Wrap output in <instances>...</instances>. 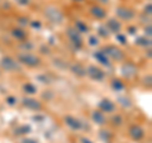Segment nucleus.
Wrapping results in <instances>:
<instances>
[{"label":"nucleus","mask_w":152,"mask_h":143,"mask_svg":"<svg viewBox=\"0 0 152 143\" xmlns=\"http://www.w3.org/2000/svg\"><path fill=\"white\" fill-rule=\"evenodd\" d=\"M45 15L48 18V20H51L52 23H56V24H61L62 20H64V14L61 13L57 8H53V7L46 8Z\"/></svg>","instance_id":"f257e3e1"},{"label":"nucleus","mask_w":152,"mask_h":143,"mask_svg":"<svg viewBox=\"0 0 152 143\" xmlns=\"http://www.w3.org/2000/svg\"><path fill=\"white\" fill-rule=\"evenodd\" d=\"M18 60L20 61L22 63L29 66V67H34V66L39 65V58L36 57L34 55H31V53H22V55H19Z\"/></svg>","instance_id":"f03ea898"},{"label":"nucleus","mask_w":152,"mask_h":143,"mask_svg":"<svg viewBox=\"0 0 152 143\" xmlns=\"http://www.w3.org/2000/svg\"><path fill=\"white\" fill-rule=\"evenodd\" d=\"M104 53L105 55H109L112 57L113 60H117V61H122L123 58H124V53H123V51L117 48V47L114 46H109L107 47V48H104Z\"/></svg>","instance_id":"7ed1b4c3"},{"label":"nucleus","mask_w":152,"mask_h":143,"mask_svg":"<svg viewBox=\"0 0 152 143\" xmlns=\"http://www.w3.org/2000/svg\"><path fill=\"white\" fill-rule=\"evenodd\" d=\"M1 67L5 70V71H15V70H19V65L17 63V61H14L10 57H4L1 60Z\"/></svg>","instance_id":"20e7f679"},{"label":"nucleus","mask_w":152,"mask_h":143,"mask_svg":"<svg viewBox=\"0 0 152 143\" xmlns=\"http://www.w3.org/2000/svg\"><path fill=\"white\" fill-rule=\"evenodd\" d=\"M86 72H88V75L93 80H96V81H102L104 79V76H105L103 71L100 69H98L96 66H89L88 70H86Z\"/></svg>","instance_id":"39448f33"},{"label":"nucleus","mask_w":152,"mask_h":143,"mask_svg":"<svg viewBox=\"0 0 152 143\" xmlns=\"http://www.w3.org/2000/svg\"><path fill=\"white\" fill-rule=\"evenodd\" d=\"M67 36H69V38H70V41L76 46V48H80V47L83 46L81 37H80L79 32L76 31V29H71V28H70V29L67 31Z\"/></svg>","instance_id":"423d86ee"},{"label":"nucleus","mask_w":152,"mask_h":143,"mask_svg":"<svg viewBox=\"0 0 152 143\" xmlns=\"http://www.w3.org/2000/svg\"><path fill=\"white\" fill-rule=\"evenodd\" d=\"M117 15H118V18L123 19V20H131V19L134 17V13H133V10H131V9L121 7L117 9Z\"/></svg>","instance_id":"0eeeda50"},{"label":"nucleus","mask_w":152,"mask_h":143,"mask_svg":"<svg viewBox=\"0 0 152 143\" xmlns=\"http://www.w3.org/2000/svg\"><path fill=\"white\" fill-rule=\"evenodd\" d=\"M23 105L28 109H32V110H39L42 108V104L36 99L32 98H24L23 99Z\"/></svg>","instance_id":"6e6552de"},{"label":"nucleus","mask_w":152,"mask_h":143,"mask_svg":"<svg viewBox=\"0 0 152 143\" xmlns=\"http://www.w3.org/2000/svg\"><path fill=\"white\" fill-rule=\"evenodd\" d=\"M129 136L133 138V139L140 141V139H142V138H143L145 132H143V129H142L141 127H138V125H132V127L129 128Z\"/></svg>","instance_id":"1a4fd4ad"},{"label":"nucleus","mask_w":152,"mask_h":143,"mask_svg":"<svg viewBox=\"0 0 152 143\" xmlns=\"http://www.w3.org/2000/svg\"><path fill=\"white\" fill-rule=\"evenodd\" d=\"M65 122H66V124H67L70 128H72V129H80V128L83 127L81 122H80L79 119H76L74 117H70V115H67L65 118Z\"/></svg>","instance_id":"9d476101"},{"label":"nucleus","mask_w":152,"mask_h":143,"mask_svg":"<svg viewBox=\"0 0 152 143\" xmlns=\"http://www.w3.org/2000/svg\"><path fill=\"white\" fill-rule=\"evenodd\" d=\"M99 108L102 109L103 112H107V113H112L114 109H115V105L110 101V100H108V99H104L102 100L100 103H99Z\"/></svg>","instance_id":"9b49d317"},{"label":"nucleus","mask_w":152,"mask_h":143,"mask_svg":"<svg viewBox=\"0 0 152 143\" xmlns=\"http://www.w3.org/2000/svg\"><path fill=\"white\" fill-rule=\"evenodd\" d=\"M123 75L127 76V77H132V76H134L136 72H137V69H136V66L134 65H132V63H124V66H123Z\"/></svg>","instance_id":"f8f14e48"},{"label":"nucleus","mask_w":152,"mask_h":143,"mask_svg":"<svg viewBox=\"0 0 152 143\" xmlns=\"http://www.w3.org/2000/svg\"><path fill=\"white\" fill-rule=\"evenodd\" d=\"M108 31L109 32H114V33H118L121 31V23L115 20V19H109V20L107 22V26Z\"/></svg>","instance_id":"ddd939ff"},{"label":"nucleus","mask_w":152,"mask_h":143,"mask_svg":"<svg viewBox=\"0 0 152 143\" xmlns=\"http://www.w3.org/2000/svg\"><path fill=\"white\" fill-rule=\"evenodd\" d=\"M94 57H95V58H96L100 63H103V65H105V66H109V65H110V62H109V60H108L107 55L104 53V51H103V50H102V51L95 52V53H94Z\"/></svg>","instance_id":"4468645a"},{"label":"nucleus","mask_w":152,"mask_h":143,"mask_svg":"<svg viewBox=\"0 0 152 143\" xmlns=\"http://www.w3.org/2000/svg\"><path fill=\"white\" fill-rule=\"evenodd\" d=\"M91 14L98 19L105 18V10H104L103 8H100V7H93L91 8Z\"/></svg>","instance_id":"2eb2a0df"},{"label":"nucleus","mask_w":152,"mask_h":143,"mask_svg":"<svg viewBox=\"0 0 152 143\" xmlns=\"http://www.w3.org/2000/svg\"><path fill=\"white\" fill-rule=\"evenodd\" d=\"M91 117H93V120L95 123H98V124H104L105 123V117H104V114L102 112H94Z\"/></svg>","instance_id":"dca6fc26"},{"label":"nucleus","mask_w":152,"mask_h":143,"mask_svg":"<svg viewBox=\"0 0 152 143\" xmlns=\"http://www.w3.org/2000/svg\"><path fill=\"white\" fill-rule=\"evenodd\" d=\"M71 70H72V72L77 76H85V74H86V70H85L80 63L74 65L72 67H71Z\"/></svg>","instance_id":"f3484780"},{"label":"nucleus","mask_w":152,"mask_h":143,"mask_svg":"<svg viewBox=\"0 0 152 143\" xmlns=\"http://www.w3.org/2000/svg\"><path fill=\"white\" fill-rule=\"evenodd\" d=\"M12 34L17 39H20V41L26 39V32L23 31V29H19V28H15V29H13Z\"/></svg>","instance_id":"a211bd4d"},{"label":"nucleus","mask_w":152,"mask_h":143,"mask_svg":"<svg viewBox=\"0 0 152 143\" xmlns=\"http://www.w3.org/2000/svg\"><path fill=\"white\" fill-rule=\"evenodd\" d=\"M136 45L143 46V47L151 46V39H150V38H146V37H138V38L136 39Z\"/></svg>","instance_id":"6ab92c4d"},{"label":"nucleus","mask_w":152,"mask_h":143,"mask_svg":"<svg viewBox=\"0 0 152 143\" xmlns=\"http://www.w3.org/2000/svg\"><path fill=\"white\" fill-rule=\"evenodd\" d=\"M75 27H76V31L77 32H81V33H85L88 32V26L85 24V23H83L81 20H77L75 23Z\"/></svg>","instance_id":"aec40b11"},{"label":"nucleus","mask_w":152,"mask_h":143,"mask_svg":"<svg viewBox=\"0 0 152 143\" xmlns=\"http://www.w3.org/2000/svg\"><path fill=\"white\" fill-rule=\"evenodd\" d=\"M112 86H113L114 90H117V91H121V90L124 89V84H123L121 80H113Z\"/></svg>","instance_id":"412c9836"},{"label":"nucleus","mask_w":152,"mask_h":143,"mask_svg":"<svg viewBox=\"0 0 152 143\" xmlns=\"http://www.w3.org/2000/svg\"><path fill=\"white\" fill-rule=\"evenodd\" d=\"M31 132V127L29 125H22L15 129L17 134H26V133H29Z\"/></svg>","instance_id":"4be33fe9"},{"label":"nucleus","mask_w":152,"mask_h":143,"mask_svg":"<svg viewBox=\"0 0 152 143\" xmlns=\"http://www.w3.org/2000/svg\"><path fill=\"white\" fill-rule=\"evenodd\" d=\"M23 89H24V91L28 93V94H34L37 91V88L32 84H26L24 86H23Z\"/></svg>","instance_id":"5701e85b"},{"label":"nucleus","mask_w":152,"mask_h":143,"mask_svg":"<svg viewBox=\"0 0 152 143\" xmlns=\"http://www.w3.org/2000/svg\"><path fill=\"white\" fill-rule=\"evenodd\" d=\"M98 33L100 34L103 38H108L109 37V32H108V28L107 27H99V29H98Z\"/></svg>","instance_id":"b1692460"},{"label":"nucleus","mask_w":152,"mask_h":143,"mask_svg":"<svg viewBox=\"0 0 152 143\" xmlns=\"http://www.w3.org/2000/svg\"><path fill=\"white\" fill-rule=\"evenodd\" d=\"M118 100H119V103L122 104L123 107H131V101L126 98H118Z\"/></svg>","instance_id":"393cba45"},{"label":"nucleus","mask_w":152,"mask_h":143,"mask_svg":"<svg viewBox=\"0 0 152 143\" xmlns=\"http://www.w3.org/2000/svg\"><path fill=\"white\" fill-rule=\"evenodd\" d=\"M89 43L91 45V46H96V45H98V38L94 37V36H91V37L89 38Z\"/></svg>","instance_id":"a878e982"},{"label":"nucleus","mask_w":152,"mask_h":143,"mask_svg":"<svg viewBox=\"0 0 152 143\" xmlns=\"http://www.w3.org/2000/svg\"><path fill=\"white\" fill-rule=\"evenodd\" d=\"M117 39L119 41L122 45H126V43H127V41H126V37L123 36V34H118V36H117Z\"/></svg>","instance_id":"bb28decb"},{"label":"nucleus","mask_w":152,"mask_h":143,"mask_svg":"<svg viewBox=\"0 0 152 143\" xmlns=\"http://www.w3.org/2000/svg\"><path fill=\"white\" fill-rule=\"evenodd\" d=\"M7 101H8V104H9V105H14V104L17 103V99L14 98V96H8Z\"/></svg>","instance_id":"cd10ccee"},{"label":"nucleus","mask_w":152,"mask_h":143,"mask_svg":"<svg viewBox=\"0 0 152 143\" xmlns=\"http://www.w3.org/2000/svg\"><path fill=\"white\" fill-rule=\"evenodd\" d=\"M113 120H114V124H121V123H122V118L121 117H114Z\"/></svg>","instance_id":"c85d7f7f"},{"label":"nucleus","mask_w":152,"mask_h":143,"mask_svg":"<svg viewBox=\"0 0 152 143\" xmlns=\"http://www.w3.org/2000/svg\"><path fill=\"white\" fill-rule=\"evenodd\" d=\"M22 143H37L36 139H31V138H26V139H23Z\"/></svg>","instance_id":"c756f323"},{"label":"nucleus","mask_w":152,"mask_h":143,"mask_svg":"<svg viewBox=\"0 0 152 143\" xmlns=\"http://www.w3.org/2000/svg\"><path fill=\"white\" fill-rule=\"evenodd\" d=\"M38 80H42V82H50L47 76H38Z\"/></svg>","instance_id":"7c9ffc66"},{"label":"nucleus","mask_w":152,"mask_h":143,"mask_svg":"<svg viewBox=\"0 0 152 143\" xmlns=\"http://www.w3.org/2000/svg\"><path fill=\"white\" fill-rule=\"evenodd\" d=\"M151 9H152V5H151V4H148V5H146V8H145V12L146 13H148V14H151Z\"/></svg>","instance_id":"2f4dec72"},{"label":"nucleus","mask_w":152,"mask_h":143,"mask_svg":"<svg viewBox=\"0 0 152 143\" xmlns=\"http://www.w3.org/2000/svg\"><path fill=\"white\" fill-rule=\"evenodd\" d=\"M32 27H34V28H41V23H39V22H32Z\"/></svg>","instance_id":"473e14b6"},{"label":"nucleus","mask_w":152,"mask_h":143,"mask_svg":"<svg viewBox=\"0 0 152 143\" xmlns=\"http://www.w3.org/2000/svg\"><path fill=\"white\" fill-rule=\"evenodd\" d=\"M19 4H22V5H27L28 3H29V0H17Z\"/></svg>","instance_id":"72a5a7b5"},{"label":"nucleus","mask_w":152,"mask_h":143,"mask_svg":"<svg viewBox=\"0 0 152 143\" xmlns=\"http://www.w3.org/2000/svg\"><path fill=\"white\" fill-rule=\"evenodd\" d=\"M146 34H148V37H151V26L146 28Z\"/></svg>","instance_id":"f704fd0d"},{"label":"nucleus","mask_w":152,"mask_h":143,"mask_svg":"<svg viewBox=\"0 0 152 143\" xmlns=\"http://www.w3.org/2000/svg\"><path fill=\"white\" fill-rule=\"evenodd\" d=\"M81 142H83V143H93V142L90 141V139H88V138H83Z\"/></svg>","instance_id":"c9c22d12"},{"label":"nucleus","mask_w":152,"mask_h":143,"mask_svg":"<svg viewBox=\"0 0 152 143\" xmlns=\"http://www.w3.org/2000/svg\"><path fill=\"white\" fill-rule=\"evenodd\" d=\"M20 23H22V24H27V23H28V22H27V19H24V18H22V19H20Z\"/></svg>","instance_id":"e433bc0d"},{"label":"nucleus","mask_w":152,"mask_h":143,"mask_svg":"<svg viewBox=\"0 0 152 143\" xmlns=\"http://www.w3.org/2000/svg\"><path fill=\"white\" fill-rule=\"evenodd\" d=\"M129 33H131V34H133V33H134V28H133V27L129 28Z\"/></svg>","instance_id":"4c0bfd02"},{"label":"nucleus","mask_w":152,"mask_h":143,"mask_svg":"<svg viewBox=\"0 0 152 143\" xmlns=\"http://www.w3.org/2000/svg\"><path fill=\"white\" fill-rule=\"evenodd\" d=\"M99 1H102V3H108V0H99Z\"/></svg>","instance_id":"58836bf2"},{"label":"nucleus","mask_w":152,"mask_h":143,"mask_svg":"<svg viewBox=\"0 0 152 143\" xmlns=\"http://www.w3.org/2000/svg\"><path fill=\"white\" fill-rule=\"evenodd\" d=\"M75 1H83V0H75Z\"/></svg>","instance_id":"ea45409f"}]
</instances>
